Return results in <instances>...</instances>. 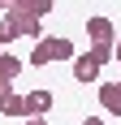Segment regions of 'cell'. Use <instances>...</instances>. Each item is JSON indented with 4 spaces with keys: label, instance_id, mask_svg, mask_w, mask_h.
Returning a JSON list of instances; mask_svg holds the SVG:
<instances>
[{
    "label": "cell",
    "instance_id": "1",
    "mask_svg": "<svg viewBox=\"0 0 121 125\" xmlns=\"http://www.w3.org/2000/svg\"><path fill=\"white\" fill-rule=\"evenodd\" d=\"M78 52H73V39L65 35H39L35 52H30V65L35 69H43V65H56V61H73Z\"/></svg>",
    "mask_w": 121,
    "mask_h": 125
},
{
    "label": "cell",
    "instance_id": "2",
    "mask_svg": "<svg viewBox=\"0 0 121 125\" xmlns=\"http://www.w3.org/2000/svg\"><path fill=\"white\" fill-rule=\"evenodd\" d=\"M86 35H91V48H112V39H117V30H112V17H86Z\"/></svg>",
    "mask_w": 121,
    "mask_h": 125
},
{
    "label": "cell",
    "instance_id": "3",
    "mask_svg": "<svg viewBox=\"0 0 121 125\" xmlns=\"http://www.w3.org/2000/svg\"><path fill=\"white\" fill-rule=\"evenodd\" d=\"M22 99H26V121H30V116H39V121H43V116H48V108H52V91L35 86V91H26Z\"/></svg>",
    "mask_w": 121,
    "mask_h": 125
},
{
    "label": "cell",
    "instance_id": "4",
    "mask_svg": "<svg viewBox=\"0 0 121 125\" xmlns=\"http://www.w3.org/2000/svg\"><path fill=\"white\" fill-rule=\"evenodd\" d=\"M73 78H78L82 86H91V82H99V65L91 61V52H78V56H73Z\"/></svg>",
    "mask_w": 121,
    "mask_h": 125
},
{
    "label": "cell",
    "instance_id": "5",
    "mask_svg": "<svg viewBox=\"0 0 121 125\" xmlns=\"http://www.w3.org/2000/svg\"><path fill=\"white\" fill-rule=\"evenodd\" d=\"M99 108L108 116H121V82H99Z\"/></svg>",
    "mask_w": 121,
    "mask_h": 125
},
{
    "label": "cell",
    "instance_id": "6",
    "mask_svg": "<svg viewBox=\"0 0 121 125\" xmlns=\"http://www.w3.org/2000/svg\"><path fill=\"white\" fill-rule=\"evenodd\" d=\"M0 116L26 121V99H22V91H9V95H0Z\"/></svg>",
    "mask_w": 121,
    "mask_h": 125
},
{
    "label": "cell",
    "instance_id": "7",
    "mask_svg": "<svg viewBox=\"0 0 121 125\" xmlns=\"http://www.w3.org/2000/svg\"><path fill=\"white\" fill-rule=\"evenodd\" d=\"M13 78H22V61H17L13 52H0V82L13 86Z\"/></svg>",
    "mask_w": 121,
    "mask_h": 125
},
{
    "label": "cell",
    "instance_id": "8",
    "mask_svg": "<svg viewBox=\"0 0 121 125\" xmlns=\"http://www.w3.org/2000/svg\"><path fill=\"white\" fill-rule=\"evenodd\" d=\"M22 4H26V0H22ZM52 9H56L52 0H30V4H26V13H30V17H48Z\"/></svg>",
    "mask_w": 121,
    "mask_h": 125
},
{
    "label": "cell",
    "instance_id": "9",
    "mask_svg": "<svg viewBox=\"0 0 121 125\" xmlns=\"http://www.w3.org/2000/svg\"><path fill=\"white\" fill-rule=\"evenodd\" d=\"M13 39H17V26H13L9 17H4V22H0V48H9Z\"/></svg>",
    "mask_w": 121,
    "mask_h": 125
},
{
    "label": "cell",
    "instance_id": "10",
    "mask_svg": "<svg viewBox=\"0 0 121 125\" xmlns=\"http://www.w3.org/2000/svg\"><path fill=\"white\" fill-rule=\"evenodd\" d=\"M91 61H95V65H99V69H104V65H108V61H112V48H91Z\"/></svg>",
    "mask_w": 121,
    "mask_h": 125
},
{
    "label": "cell",
    "instance_id": "11",
    "mask_svg": "<svg viewBox=\"0 0 121 125\" xmlns=\"http://www.w3.org/2000/svg\"><path fill=\"white\" fill-rule=\"evenodd\" d=\"M112 61H117V65H121V35H117V39H112Z\"/></svg>",
    "mask_w": 121,
    "mask_h": 125
},
{
    "label": "cell",
    "instance_id": "12",
    "mask_svg": "<svg viewBox=\"0 0 121 125\" xmlns=\"http://www.w3.org/2000/svg\"><path fill=\"white\" fill-rule=\"evenodd\" d=\"M82 125H104V116H86V121Z\"/></svg>",
    "mask_w": 121,
    "mask_h": 125
},
{
    "label": "cell",
    "instance_id": "13",
    "mask_svg": "<svg viewBox=\"0 0 121 125\" xmlns=\"http://www.w3.org/2000/svg\"><path fill=\"white\" fill-rule=\"evenodd\" d=\"M22 125H48V121H39V116H30V121H22Z\"/></svg>",
    "mask_w": 121,
    "mask_h": 125
},
{
    "label": "cell",
    "instance_id": "14",
    "mask_svg": "<svg viewBox=\"0 0 121 125\" xmlns=\"http://www.w3.org/2000/svg\"><path fill=\"white\" fill-rule=\"evenodd\" d=\"M9 91H13V86H9V82H0V95H9Z\"/></svg>",
    "mask_w": 121,
    "mask_h": 125
}]
</instances>
